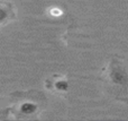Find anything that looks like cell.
Returning <instances> with one entry per match:
<instances>
[{
    "mask_svg": "<svg viewBox=\"0 0 128 121\" xmlns=\"http://www.w3.org/2000/svg\"><path fill=\"white\" fill-rule=\"evenodd\" d=\"M40 108L36 102L33 101H24L20 103L19 108H18V112L24 117H32V115L36 114L38 112Z\"/></svg>",
    "mask_w": 128,
    "mask_h": 121,
    "instance_id": "obj_2",
    "label": "cell"
},
{
    "mask_svg": "<svg viewBox=\"0 0 128 121\" xmlns=\"http://www.w3.org/2000/svg\"><path fill=\"white\" fill-rule=\"evenodd\" d=\"M12 14L14 13L10 5L0 2V25H4L9 22L12 18Z\"/></svg>",
    "mask_w": 128,
    "mask_h": 121,
    "instance_id": "obj_3",
    "label": "cell"
},
{
    "mask_svg": "<svg viewBox=\"0 0 128 121\" xmlns=\"http://www.w3.org/2000/svg\"><path fill=\"white\" fill-rule=\"evenodd\" d=\"M70 87V83H68L66 79L60 78L54 83V88H55L58 92H66Z\"/></svg>",
    "mask_w": 128,
    "mask_h": 121,
    "instance_id": "obj_4",
    "label": "cell"
},
{
    "mask_svg": "<svg viewBox=\"0 0 128 121\" xmlns=\"http://www.w3.org/2000/svg\"><path fill=\"white\" fill-rule=\"evenodd\" d=\"M107 79L115 93L128 94V67L122 61L114 58L107 67Z\"/></svg>",
    "mask_w": 128,
    "mask_h": 121,
    "instance_id": "obj_1",
    "label": "cell"
}]
</instances>
